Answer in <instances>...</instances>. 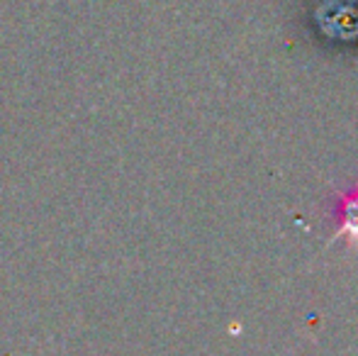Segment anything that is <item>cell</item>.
Wrapping results in <instances>:
<instances>
[{"instance_id": "cell-1", "label": "cell", "mask_w": 358, "mask_h": 356, "mask_svg": "<svg viewBox=\"0 0 358 356\" xmlns=\"http://www.w3.org/2000/svg\"><path fill=\"white\" fill-rule=\"evenodd\" d=\"M334 215H336V227L334 234H331V242L334 239H346L349 249H356L358 252V183L339 195Z\"/></svg>"}]
</instances>
